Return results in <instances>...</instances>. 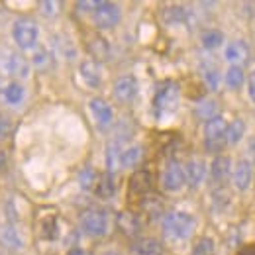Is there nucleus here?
<instances>
[{
	"instance_id": "1",
	"label": "nucleus",
	"mask_w": 255,
	"mask_h": 255,
	"mask_svg": "<svg viewBox=\"0 0 255 255\" xmlns=\"http://www.w3.org/2000/svg\"><path fill=\"white\" fill-rule=\"evenodd\" d=\"M194 230H196V220L189 212L177 210V212L165 214V218H163V232L171 240H177V242L189 240L194 234Z\"/></svg>"
},
{
	"instance_id": "2",
	"label": "nucleus",
	"mask_w": 255,
	"mask_h": 255,
	"mask_svg": "<svg viewBox=\"0 0 255 255\" xmlns=\"http://www.w3.org/2000/svg\"><path fill=\"white\" fill-rule=\"evenodd\" d=\"M79 224H81V230L85 236L104 238L108 234V228H110V218H108V212L102 208H89L81 214Z\"/></svg>"
},
{
	"instance_id": "3",
	"label": "nucleus",
	"mask_w": 255,
	"mask_h": 255,
	"mask_svg": "<svg viewBox=\"0 0 255 255\" xmlns=\"http://www.w3.org/2000/svg\"><path fill=\"white\" fill-rule=\"evenodd\" d=\"M226 133H228V122L222 116H214L210 120H206L204 124V149L208 153H218L222 151V147L228 143L226 141Z\"/></svg>"
},
{
	"instance_id": "4",
	"label": "nucleus",
	"mask_w": 255,
	"mask_h": 255,
	"mask_svg": "<svg viewBox=\"0 0 255 255\" xmlns=\"http://www.w3.org/2000/svg\"><path fill=\"white\" fill-rule=\"evenodd\" d=\"M12 39L16 41V45L22 51L33 49L37 45V39H39L37 22L32 18H18L12 26Z\"/></svg>"
},
{
	"instance_id": "5",
	"label": "nucleus",
	"mask_w": 255,
	"mask_h": 255,
	"mask_svg": "<svg viewBox=\"0 0 255 255\" xmlns=\"http://www.w3.org/2000/svg\"><path fill=\"white\" fill-rule=\"evenodd\" d=\"M179 95H181V91H179V85L177 83H173V81L163 83L159 89H157V93H155V98H153V110H155V114L163 116V114L173 112L177 108V104H179Z\"/></svg>"
},
{
	"instance_id": "6",
	"label": "nucleus",
	"mask_w": 255,
	"mask_h": 255,
	"mask_svg": "<svg viewBox=\"0 0 255 255\" xmlns=\"http://www.w3.org/2000/svg\"><path fill=\"white\" fill-rule=\"evenodd\" d=\"M0 73L6 77L26 79L30 75V61L16 51H2L0 53Z\"/></svg>"
},
{
	"instance_id": "7",
	"label": "nucleus",
	"mask_w": 255,
	"mask_h": 255,
	"mask_svg": "<svg viewBox=\"0 0 255 255\" xmlns=\"http://www.w3.org/2000/svg\"><path fill=\"white\" fill-rule=\"evenodd\" d=\"M93 20L98 30H112L122 20V10L114 2H96V8L93 12Z\"/></svg>"
},
{
	"instance_id": "8",
	"label": "nucleus",
	"mask_w": 255,
	"mask_h": 255,
	"mask_svg": "<svg viewBox=\"0 0 255 255\" xmlns=\"http://www.w3.org/2000/svg\"><path fill=\"white\" fill-rule=\"evenodd\" d=\"M187 183V177H185V167L177 161H171L163 175H161V185L167 192H179Z\"/></svg>"
},
{
	"instance_id": "9",
	"label": "nucleus",
	"mask_w": 255,
	"mask_h": 255,
	"mask_svg": "<svg viewBox=\"0 0 255 255\" xmlns=\"http://www.w3.org/2000/svg\"><path fill=\"white\" fill-rule=\"evenodd\" d=\"M112 93H114V98H116L118 102L129 104V102L135 100V96L139 93V83H137V79H135L133 75H124V77H120V79L114 83Z\"/></svg>"
},
{
	"instance_id": "10",
	"label": "nucleus",
	"mask_w": 255,
	"mask_h": 255,
	"mask_svg": "<svg viewBox=\"0 0 255 255\" xmlns=\"http://www.w3.org/2000/svg\"><path fill=\"white\" fill-rule=\"evenodd\" d=\"M89 110H91V114H93V118L98 124V128H108L114 122V110H112V106L104 98H98V96L91 98Z\"/></svg>"
},
{
	"instance_id": "11",
	"label": "nucleus",
	"mask_w": 255,
	"mask_h": 255,
	"mask_svg": "<svg viewBox=\"0 0 255 255\" xmlns=\"http://www.w3.org/2000/svg\"><path fill=\"white\" fill-rule=\"evenodd\" d=\"M79 75H81L83 83L91 89H96L102 85V69H100V63L95 59H85L79 65Z\"/></svg>"
},
{
	"instance_id": "12",
	"label": "nucleus",
	"mask_w": 255,
	"mask_h": 255,
	"mask_svg": "<svg viewBox=\"0 0 255 255\" xmlns=\"http://www.w3.org/2000/svg\"><path fill=\"white\" fill-rule=\"evenodd\" d=\"M254 181V167L248 159H240L234 167V185L238 191H248Z\"/></svg>"
},
{
	"instance_id": "13",
	"label": "nucleus",
	"mask_w": 255,
	"mask_h": 255,
	"mask_svg": "<svg viewBox=\"0 0 255 255\" xmlns=\"http://www.w3.org/2000/svg\"><path fill=\"white\" fill-rule=\"evenodd\" d=\"M116 226H118V230L128 236V238H135L139 232H141V220H139V216L135 214V212H120L118 216H116Z\"/></svg>"
},
{
	"instance_id": "14",
	"label": "nucleus",
	"mask_w": 255,
	"mask_h": 255,
	"mask_svg": "<svg viewBox=\"0 0 255 255\" xmlns=\"http://www.w3.org/2000/svg\"><path fill=\"white\" fill-rule=\"evenodd\" d=\"M153 187V177L149 171H135L129 177V194H137V196H147V192Z\"/></svg>"
},
{
	"instance_id": "15",
	"label": "nucleus",
	"mask_w": 255,
	"mask_h": 255,
	"mask_svg": "<svg viewBox=\"0 0 255 255\" xmlns=\"http://www.w3.org/2000/svg\"><path fill=\"white\" fill-rule=\"evenodd\" d=\"M224 57L226 61H230L232 65H240L244 61L250 59V47L244 39H236V41H230L224 49Z\"/></svg>"
},
{
	"instance_id": "16",
	"label": "nucleus",
	"mask_w": 255,
	"mask_h": 255,
	"mask_svg": "<svg viewBox=\"0 0 255 255\" xmlns=\"http://www.w3.org/2000/svg\"><path fill=\"white\" fill-rule=\"evenodd\" d=\"M116 189H118V185H116V179H114L112 173L106 171V173L98 175V181H96V187H95V192L98 198H104V200L112 198L116 194Z\"/></svg>"
},
{
	"instance_id": "17",
	"label": "nucleus",
	"mask_w": 255,
	"mask_h": 255,
	"mask_svg": "<svg viewBox=\"0 0 255 255\" xmlns=\"http://www.w3.org/2000/svg\"><path fill=\"white\" fill-rule=\"evenodd\" d=\"M185 177H187V183L192 189H196L206 177V165L200 159H191L185 165Z\"/></svg>"
},
{
	"instance_id": "18",
	"label": "nucleus",
	"mask_w": 255,
	"mask_h": 255,
	"mask_svg": "<svg viewBox=\"0 0 255 255\" xmlns=\"http://www.w3.org/2000/svg\"><path fill=\"white\" fill-rule=\"evenodd\" d=\"M232 173V159L226 155H216L210 165V177L214 183H224Z\"/></svg>"
},
{
	"instance_id": "19",
	"label": "nucleus",
	"mask_w": 255,
	"mask_h": 255,
	"mask_svg": "<svg viewBox=\"0 0 255 255\" xmlns=\"http://www.w3.org/2000/svg\"><path fill=\"white\" fill-rule=\"evenodd\" d=\"M133 255H163V246L155 238H139L131 246Z\"/></svg>"
},
{
	"instance_id": "20",
	"label": "nucleus",
	"mask_w": 255,
	"mask_h": 255,
	"mask_svg": "<svg viewBox=\"0 0 255 255\" xmlns=\"http://www.w3.org/2000/svg\"><path fill=\"white\" fill-rule=\"evenodd\" d=\"M224 83L232 91L242 89V85L246 83V73H244L242 65H230L228 71H226V75H224Z\"/></svg>"
},
{
	"instance_id": "21",
	"label": "nucleus",
	"mask_w": 255,
	"mask_h": 255,
	"mask_svg": "<svg viewBox=\"0 0 255 255\" xmlns=\"http://www.w3.org/2000/svg\"><path fill=\"white\" fill-rule=\"evenodd\" d=\"M89 51L95 57V61H106L110 57V45L104 37L100 35H93L89 41Z\"/></svg>"
},
{
	"instance_id": "22",
	"label": "nucleus",
	"mask_w": 255,
	"mask_h": 255,
	"mask_svg": "<svg viewBox=\"0 0 255 255\" xmlns=\"http://www.w3.org/2000/svg\"><path fill=\"white\" fill-rule=\"evenodd\" d=\"M39 236L47 242H53L59 238V222L55 214H49L39 222Z\"/></svg>"
},
{
	"instance_id": "23",
	"label": "nucleus",
	"mask_w": 255,
	"mask_h": 255,
	"mask_svg": "<svg viewBox=\"0 0 255 255\" xmlns=\"http://www.w3.org/2000/svg\"><path fill=\"white\" fill-rule=\"evenodd\" d=\"M187 16H189V12H187V8H183V6H169V8H165V10L161 12L163 22L169 24V26L185 24V22H187Z\"/></svg>"
},
{
	"instance_id": "24",
	"label": "nucleus",
	"mask_w": 255,
	"mask_h": 255,
	"mask_svg": "<svg viewBox=\"0 0 255 255\" xmlns=\"http://www.w3.org/2000/svg\"><path fill=\"white\" fill-rule=\"evenodd\" d=\"M0 242L6 248H12V250H22L24 248V238H22V234L14 226H6L0 232Z\"/></svg>"
},
{
	"instance_id": "25",
	"label": "nucleus",
	"mask_w": 255,
	"mask_h": 255,
	"mask_svg": "<svg viewBox=\"0 0 255 255\" xmlns=\"http://www.w3.org/2000/svg\"><path fill=\"white\" fill-rule=\"evenodd\" d=\"M200 75H202L204 85H206L210 91H218V87H220V71H218L216 65L202 63L200 65Z\"/></svg>"
},
{
	"instance_id": "26",
	"label": "nucleus",
	"mask_w": 255,
	"mask_h": 255,
	"mask_svg": "<svg viewBox=\"0 0 255 255\" xmlns=\"http://www.w3.org/2000/svg\"><path fill=\"white\" fill-rule=\"evenodd\" d=\"M143 157V147L141 145H129L126 149H122V155H120V167L124 169H131L135 167Z\"/></svg>"
},
{
	"instance_id": "27",
	"label": "nucleus",
	"mask_w": 255,
	"mask_h": 255,
	"mask_svg": "<svg viewBox=\"0 0 255 255\" xmlns=\"http://www.w3.org/2000/svg\"><path fill=\"white\" fill-rule=\"evenodd\" d=\"M200 43L204 49L208 51H214L218 47H222L224 43V33L220 30H204L200 33Z\"/></svg>"
},
{
	"instance_id": "28",
	"label": "nucleus",
	"mask_w": 255,
	"mask_h": 255,
	"mask_svg": "<svg viewBox=\"0 0 255 255\" xmlns=\"http://www.w3.org/2000/svg\"><path fill=\"white\" fill-rule=\"evenodd\" d=\"M246 135V122L242 118H236L232 124H228V133H226V141L230 145H238Z\"/></svg>"
},
{
	"instance_id": "29",
	"label": "nucleus",
	"mask_w": 255,
	"mask_h": 255,
	"mask_svg": "<svg viewBox=\"0 0 255 255\" xmlns=\"http://www.w3.org/2000/svg\"><path fill=\"white\" fill-rule=\"evenodd\" d=\"M120 155H122L120 143L118 141L108 143V147H106V167H108V173L114 175V171L120 169Z\"/></svg>"
},
{
	"instance_id": "30",
	"label": "nucleus",
	"mask_w": 255,
	"mask_h": 255,
	"mask_svg": "<svg viewBox=\"0 0 255 255\" xmlns=\"http://www.w3.org/2000/svg\"><path fill=\"white\" fill-rule=\"evenodd\" d=\"M24 96H26V89L20 83H10V85L4 87V100L12 106L20 104L24 100Z\"/></svg>"
},
{
	"instance_id": "31",
	"label": "nucleus",
	"mask_w": 255,
	"mask_h": 255,
	"mask_svg": "<svg viewBox=\"0 0 255 255\" xmlns=\"http://www.w3.org/2000/svg\"><path fill=\"white\" fill-rule=\"evenodd\" d=\"M53 45H55V51L59 55H63L65 59H73L77 55V49H75L73 41L69 37H65V35H55L53 37Z\"/></svg>"
},
{
	"instance_id": "32",
	"label": "nucleus",
	"mask_w": 255,
	"mask_h": 255,
	"mask_svg": "<svg viewBox=\"0 0 255 255\" xmlns=\"http://www.w3.org/2000/svg\"><path fill=\"white\" fill-rule=\"evenodd\" d=\"M96 181H98V173L93 167H85L79 175V185H81L83 191H95Z\"/></svg>"
},
{
	"instance_id": "33",
	"label": "nucleus",
	"mask_w": 255,
	"mask_h": 255,
	"mask_svg": "<svg viewBox=\"0 0 255 255\" xmlns=\"http://www.w3.org/2000/svg\"><path fill=\"white\" fill-rule=\"evenodd\" d=\"M214 254H216V244H214V240L208 238V236L200 238V240L194 244V248H192V252H191V255H214Z\"/></svg>"
},
{
	"instance_id": "34",
	"label": "nucleus",
	"mask_w": 255,
	"mask_h": 255,
	"mask_svg": "<svg viewBox=\"0 0 255 255\" xmlns=\"http://www.w3.org/2000/svg\"><path fill=\"white\" fill-rule=\"evenodd\" d=\"M216 104L218 102H214V100H202V102H198L194 112H196V116H200L204 120H210V118L216 116Z\"/></svg>"
},
{
	"instance_id": "35",
	"label": "nucleus",
	"mask_w": 255,
	"mask_h": 255,
	"mask_svg": "<svg viewBox=\"0 0 255 255\" xmlns=\"http://www.w3.org/2000/svg\"><path fill=\"white\" fill-rule=\"evenodd\" d=\"M14 133V120L12 116L0 112V141H6Z\"/></svg>"
},
{
	"instance_id": "36",
	"label": "nucleus",
	"mask_w": 255,
	"mask_h": 255,
	"mask_svg": "<svg viewBox=\"0 0 255 255\" xmlns=\"http://www.w3.org/2000/svg\"><path fill=\"white\" fill-rule=\"evenodd\" d=\"M32 63L35 65L37 69H47L49 65L53 63V55H51L47 49H37V51L33 53Z\"/></svg>"
},
{
	"instance_id": "37",
	"label": "nucleus",
	"mask_w": 255,
	"mask_h": 255,
	"mask_svg": "<svg viewBox=\"0 0 255 255\" xmlns=\"http://www.w3.org/2000/svg\"><path fill=\"white\" fill-rule=\"evenodd\" d=\"M59 8H61V4H59V2H53V0H43V2H39V10H41V14L47 16V18L57 16V14H59Z\"/></svg>"
},
{
	"instance_id": "38",
	"label": "nucleus",
	"mask_w": 255,
	"mask_h": 255,
	"mask_svg": "<svg viewBox=\"0 0 255 255\" xmlns=\"http://www.w3.org/2000/svg\"><path fill=\"white\" fill-rule=\"evenodd\" d=\"M248 95L252 98V102H255V69L250 73V79H248Z\"/></svg>"
},
{
	"instance_id": "39",
	"label": "nucleus",
	"mask_w": 255,
	"mask_h": 255,
	"mask_svg": "<svg viewBox=\"0 0 255 255\" xmlns=\"http://www.w3.org/2000/svg\"><path fill=\"white\" fill-rule=\"evenodd\" d=\"M77 8L81 12H95L96 2H77Z\"/></svg>"
},
{
	"instance_id": "40",
	"label": "nucleus",
	"mask_w": 255,
	"mask_h": 255,
	"mask_svg": "<svg viewBox=\"0 0 255 255\" xmlns=\"http://www.w3.org/2000/svg\"><path fill=\"white\" fill-rule=\"evenodd\" d=\"M67 255H93L89 250H83V248H71L69 252H67Z\"/></svg>"
},
{
	"instance_id": "41",
	"label": "nucleus",
	"mask_w": 255,
	"mask_h": 255,
	"mask_svg": "<svg viewBox=\"0 0 255 255\" xmlns=\"http://www.w3.org/2000/svg\"><path fill=\"white\" fill-rule=\"evenodd\" d=\"M238 255H255V244H252V246H246V248H242V250L238 252Z\"/></svg>"
},
{
	"instance_id": "42",
	"label": "nucleus",
	"mask_w": 255,
	"mask_h": 255,
	"mask_svg": "<svg viewBox=\"0 0 255 255\" xmlns=\"http://www.w3.org/2000/svg\"><path fill=\"white\" fill-rule=\"evenodd\" d=\"M102 255H120V254H118V252H104Z\"/></svg>"
},
{
	"instance_id": "43",
	"label": "nucleus",
	"mask_w": 255,
	"mask_h": 255,
	"mask_svg": "<svg viewBox=\"0 0 255 255\" xmlns=\"http://www.w3.org/2000/svg\"><path fill=\"white\" fill-rule=\"evenodd\" d=\"M2 161H4V155H0V171H2V167H4V163H2Z\"/></svg>"
}]
</instances>
